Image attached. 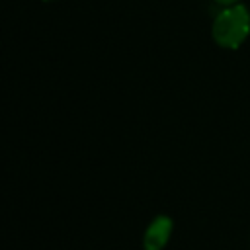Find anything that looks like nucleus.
Listing matches in <instances>:
<instances>
[{
    "label": "nucleus",
    "mask_w": 250,
    "mask_h": 250,
    "mask_svg": "<svg viewBox=\"0 0 250 250\" xmlns=\"http://www.w3.org/2000/svg\"><path fill=\"white\" fill-rule=\"evenodd\" d=\"M250 35V10L244 4L225 6L211 23V37L215 45L227 51L240 49Z\"/></svg>",
    "instance_id": "1"
},
{
    "label": "nucleus",
    "mask_w": 250,
    "mask_h": 250,
    "mask_svg": "<svg viewBox=\"0 0 250 250\" xmlns=\"http://www.w3.org/2000/svg\"><path fill=\"white\" fill-rule=\"evenodd\" d=\"M213 2H215V4H219V6H223V8H225V6H232V4H238V2H240V0H213Z\"/></svg>",
    "instance_id": "3"
},
{
    "label": "nucleus",
    "mask_w": 250,
    "mask_h": 250,
    "mask_svg": "<svg viewBox=\"0 0 250 250\" xmlns=\"http://www.w3.org/2000/svg\"><path fill=\"white\" fill-rule=\"evenodd\" d=\"M174 221L168 215H156L143 232V250H164L172 238Z\"/></svg>",
    "instance_id": "2"
}]
</instances>
